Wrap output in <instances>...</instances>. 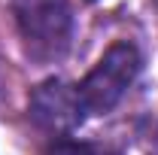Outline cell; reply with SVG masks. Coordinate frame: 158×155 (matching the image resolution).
<instances>
[{"label": "cell", "instance_id": "cell-3", "mask_svg": "<svg viewBox=\"0 0 158 155\" xmlns=\"http://www.w3.org/2000/svg\"><path fill=\"white\" fill-rule=\"evenodd\" d=\"M82 116H85V107L76 85H67L61 79H46L31 94V119L46 131H55V134L73 131L82 122Z\"/></svg>", "mask_w": 158, "mask_h": 155}, {"label": "cell", "instance_id": "cell-4", "mask_svg": "<svg viewBox=\"0 0 158 155\" xmlns=\"http://www.w3.org/2000/svg\"><path fill=\"white\" fill-rule=\"evenodd\" d=\"M49 155H98L94 152V146H88V143H76V140H61L55 143Z\"/></svg>", "mask_w": 158, "mask_h": 155}, {"label": "cell", "instance_id": "cell-1", "mask_svg": "<svg viewBox=\"0 0 158 155\" xmlns=\"http://www.w3.org/2000/svg\"><path fill=\"white\" fill-rule=\"evenodd\" d=\"M140 67H143V58H140L134 43H128V40L113 43L100 55V61L91 67V73L76 85L85 113H94V116L110 113L125 97V91L131 88V82L137 79Z\"/></svg>", "mask_w": 158, "mask_h": 155}, {"label": "cell", "instance_id": "cell-2", "mask_svg": "<svg viewBox=\"0 0 158 155\" xmlns=\"http://www.w3.org/2000/svg\"><path fill=\"white\" fill-rule=\"evenodd\" d=\"M15 21L34 58L49 61L64 55L73 27L67 0H15Z\"/></svg>", "mask_w": 158, "mask_h": 155}]
</instances>
